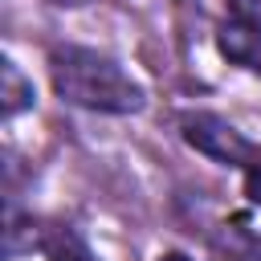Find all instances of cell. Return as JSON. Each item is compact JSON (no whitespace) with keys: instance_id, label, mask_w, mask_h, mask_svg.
<instances>
[{"instance_id":"6","label":"cell","mask_w":261,"mask_h":261,"mask_svg":"<svg viewBox=\"0 0 261 261\" xmlns=\"http://www.w3.org/2000/svg\"><path fill=\"white\" fill-rule=\"evenodd\" d=\"M37 94H33V82L20 73V65L12 57H0V110L4 118H16L20 110H33Z\"/></svg>"},{"instance_id":"9","label":"cell","mask_w":261,"mask_h":261,"mask_svg":"<svg viewBox=\"0 0 261 261\" xmlns=\"http://www.w3.org/2000/svg\"><path fill=\"white\" fill-rule=\"evenodd\" d=\"M155 261H192V257H188V253H175V249H171V253H159Z\"/></svg>"},{"instance_id":"1","label":"cell","mask_w":261,"mask_h":261,"mask_svg":"<svg viewBox=\"0 0 261 261\" xmlns=\"http://www.w3.org/2000/svg\"><path fill=\"white\" fill-rule=\"evenodd\" d=\"M49 82L61 102L94 110V114H139L147 106L143 82H135L122 69V61L90 45H53Z\"/></svg>"},{"instance_id":"5","label":"cell","mask_w":261,"mask_h":261,"mask_svg":"<svg viewBox=\"0 0 261 261\" xmlns=\"http://www.w3.org/2000/svg\"><path fill=\"white\" fill-rule=\"evenodd\" d=\"M37 249L45 253V261H98V253L90 249V241L73 224H65V220H41Z\"/></svg>"},{"instance_id":"8","label":"cell","mask_w":261,"mask_h":261,"mask_svg":"<svg viewBox=\"0 0 261 261\" xmlns=\"http://www.w3.org/2000/svg\"><path fill=\"white\" fill-rule=\"evenodd\" d=\"M224 8H228V16H237V20L261 24V0H224Z\"/></svg>"},{"instance_id":"4","label":"cell","mask_w":261,"mask_h":261,"mask_svg":"<svg viewBox=\"0 0 261 261\" xmlns=\"http://www.w3.org/2000/svg\"><path fill=\"white\" fill-rule=\"evenodd\" d=\"M208 253L212 261H261V232L249 224V216H228L208 228Z\"/></svg>"},{"instance_id":"7","label":"cell","mask_w":261,"mask_h":261,"mask_svg":"<svg viewBox=\"0 0 261 261\" xmlns=\"http://www.w3.org/2000/svg\"><path fill=\"white\" fill-rule=\"evenodd\" d=\"M241 184H245V200L261 208V151H257V159L241 171Z\"/></svg>"},{"instance_id":"10","label":"cell","mask_w":261,"mask_h":261,"mask_svg":"<svg viewBox=\"0 0 261 261\" xmlns=\"http://www.w3.org/2000/svg\"><path fill=\"white\" fill-rule=\"evenodd\" d=\"M45 4H57V8H77V4H86V0H45Z\"/></svg>"},{"instance_id":"3","label":"cell","mask_w":261,"mask_h":261,"mask_svg":"<svg viewBox=\"0 0 261 261\" xmlns=\"http://www.w3.org/2000/svg\"><path fill=\"white\" fill-rule=\"evenodd\" d=\"M216 53L228 65H241V69H249V73L261 77V24L224 16L216 24Z\"/></svg>"},{"instance_id":"2","label":"cell","mask_w":261,"mask_h":261,"mask_svg":"<svg viewBox=\"0 0 261 261\" xmlns=\"http://www.w3.org/2000/svg\"><path fill=\"white\" fill-rule=\"evenodd\" d=\"M175 126H179V139L192 151H200V155H208L212 163H224V167H241L245 171L261 151L241 126H232L228 118H220L212 110H184L175 118Z\"/></svg>"}]
</instances>
